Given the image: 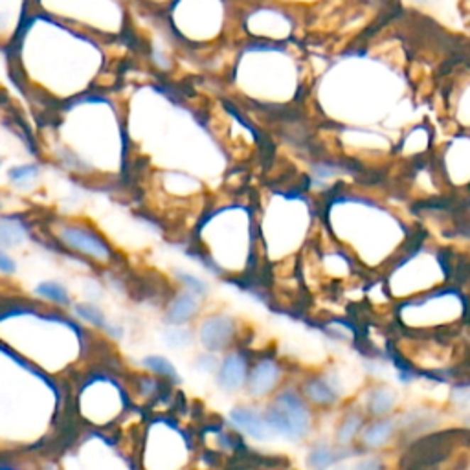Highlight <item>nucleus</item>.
<instances>
[{"mask_svg": "<svg viewBox=\"0 0 470 470\" xmlns=\"http://www.w3.org/2000/svg\"><path fill=\"white\" fill-rule=\"evenodd\" d=\"M111 45L33 11L8 53L21 76L84 84L103 70Z\"/></svg>", "mask_w": 470, "mask_h": 470, "instance_id": "f257e3e1", "label": "nucleus"}, {"mask_svg": "<svg viewBox=\"0 0 470 470\" xmlns=\"http://www.w3.org/2000/svg\"><path fill=\"white\" fill-rule=\"evenodd\" d=\"M160 18L180 45L212 48L239 33V0H173Z\"/></svg>", "mask_w": 470, "mask_h": 470, "instance_id": "f03ea898", "label": "nucleus"}, {"mask_svg": "<svg viewBox=\"0 0 470 470\" xmlns=\"http://www.w3.org/2000/svg\"><path fill=\"white\" fill-rule=\"evenodd\" d=\"M33 8L105 43L124 40L133 26L131 0H33Z\"/></svg>", "mask_w": 470, "mask_h": 470, "instance_id": "7ed1b4c3", "label": "nucleus"}, {"mask_svg": "<svg viewBox=\"0 0 470 470\" xmlns=\"http://www.w3.org/2000/svg\"><path fill=\"white\" fill-rule=\"evenodd\" d=\"M293 9L272 2H241L237 28L248 40L285 43L294 31Z\"/></svg>", "mask_w": 470, "mask_h": 470, "instance_id": "20e7f679", "label": "nucleus"}, {"mask_svg": "<svg viewBox=\"0 0 470 470\" xmlns=\"http://www.w3.org/2000/svg\"><path fill=\"white\" fill-rule=\"evenodd\" d=\"M265 417L272 430L293 441L302 439L303 435L309 432V428H311L309 406L293 390L278 395L272 400L270 406H268V412H266Z\"/></svg>", "mask_w": 470, "mask_h": 470, "instance_id": "39448f33", "label": "nucleus"}, {"mask_svg": "<svg viewBox=\"0 0 470 470\" xmlns=\"http://www.w3.org/2000/svg\"><path fill=\"white\" fill-rule=\"evenodd\" d=\"M33 11V0H0V48L13 45Z\"/></svg>", "mask_w": 470, "mask_h": 470, "instance_id": "423d86ee", "label": "nucleus"}, {"mask_svg": "<svg viewBox=\"0 0 470 470\" xmlns=\"http://www.w3.org/2000/svg\"><path fill=\"white\" fill-rule=\"evenodd\" d=\"M62 241L72 246V248L80 250L83 253H89L92 258L98 259H105L111 256V250L99 239L98 235L90 234L87 230H81V228H67V230L62 231Z\"/></svg>", "mask_w": 470, "mask_h": 470, "instance_id": "0eeeda50", "label": "nucleus"}, {"mask_svg": "<svg viewBox=\"0 0 470 470\" xmlns=\"http://www.w3.org/2000/svg\"><path fill=\"white\" fill-rule=\"evenodd\" d=\"M234 334V324L224 316H215L200 327V340L212 351L224 347Z\"/></svg>", "mask_w": 470, "mask_h": 470, "instance_id": "6e6552de", "label": "nucleus"}, {"mask_svg": "<svg viewBox=\"0 0 470 470\" xmlns=\"http://www.w3.org/2000/svg\"><path fill=\"white\" fill-rule=\"evenodd\" d=\"M397 422L393 419L386 417H375L369 425H364L362 432H360V441L366 448H381L393 437L395 430H397Z\"/></svg>", "mask_w": 470, "mask_h": 470, "instance_id": "1a4fd4ad", "label": "nucleus"}, {"mask_svg": "<svg viewBox=\"0 0 470 470\" xmlns=\"http://www.w3.org/2000/svg\"><path fill=\"white\" fill-rule=\"evenodd\" d=\"M231 421L237 428L248 434L253 439H266L270 435V425L266 421V417L259 415L258 412L248 408H239L231 412Z\"/></svg>", "mask_w": 470, "mask_h": 470, "instance_id": "9d476101", "label": "nucleus"}, {"mask_svg": "<svg viewBox=\"0 0 470 470\" xmlns=\"http://www.w3.org/2000/svg\"><path fill=\"white\" fill-rule=\"evenodd\" d=\"M395 403H397V395L390 388H373L366 397V413H369L371 417H386L393 412Z\"/></svg>", "mask_w": 470, "mask_h": 470, "instance_id": "9b49d317", "label": "nucleus"}, {"mask_svg": "<svg viewBox=\"0 0 470 470\" xmlns=\"http://www.w3.org/2000/svg\"><path fill=\"white\" fill-rule=\"evenodd\" d=\"M280 377V368L272 360H263L261 364L256 366L250 378V390L253 395H265L275 386Z\"/></svg>", "mask_w": 470, "mask_h": 470, "instance_id": "f8f14e48", "label": "nucleus"}, {"mask_svg": "<svg viewBox=\"0 0 470 470\" xmlns=\"http://www.w3.org/2000/svg\"><path fill=\"white\" fill-rule=\"evenodd\" d=\"M305 397L318 406H331L338 400V391L329 378L315 377L305 382Z\"/></svg>", "mask_w": 470, "mask_h": 470, "instance_id": "ddd939ff", "label": "nucleus"}, {"mask_svg": "<svg viewBox=\"0 0 470 470\" xmlns=\"http://www.w3.org/2000/svg\"><path fill=\"white\" fill-rule=\"evenodd\" d=\"M246 377V364L239 355H230L221 368V384L226 390H237Z\"/></svg>", "mask_w": 470, "mask_h": 470, "instance_id": "4468645a", "label": "nucleus"}, {"mask_svg": "<svg viewBox=\"0 0 470 470\" xmlns=\"http://www.w3.org/2000/svg\"><path fill=\"white\" fill-rule=\"evenodd\" d=\"M364 428V415L360 412H349L337 428V441L340 447H349L356 435Z\"/></svg>", "mask_w": 470, "mask_h": 470, "instance_id": "2eb2a0df", "label": "nucleus"}, {"mask_svg": "<svg viewBox=\"0 0 470 470\" xmlns=\"http://www.w3.org/2000/svg\"><path fill=\"white\" fill-rule=\"evenodd\" d=\"M195 311L197 303L195 300H193V296H191V294H182V296H178L177 300L171 303V307H169L168 319L173 325H182L186 324L191 316L195 315Z\"/></svg>", "mask_w": 470, "mask_h": 470, "instance_id": "dca6fc26", "label": "nucleus"}, {"mask_svg": "<svg viewBox=\"0 0 470 470\" xmlns=\"http://www.w3.org/2000/svg\"><path fill=\"white\" fill-rule=\"evenodd\" d=\"M334 461H338V450L324 443L315 444L311 452H309V457H307V463L315 466V469H327Z\"/></svg>", "mask_w": 470, "mask_h": 470, "instance_id": "f3484780", "label": "nucleus"}, {"mask_svg": "<svg viewBox=\"0 0 470 470\" xmlns=\"http://www.w3.org/2000/svg\"><path fill=\"white\" fill-rule=\"evenodd\" d=\"M37 293H39L40 296L48 297V300H52V302H55V303H62V305L70 303V297H68L67 290H65V288H62L59 283H55V281H46V283H40L39 287H37Z\"/></svg>", "mask_w": 470, "mask_h": 470, "instance_id": "a211bd4d", "label": "nucleus"}, {"mask_svg": "<svg viewBox=\"0 0 470 470\" xmlns=\"http://www.w3.org/2000/svg\"><path fill=\"white\" fill-rule=\"evenodd\" d=\"M24 237L23 226L15 221H0V243L15 244Z\"/></svg>", "mask_w": 470, "mask_h": 470, "instance_id": "6ab92c4d", "label": "nucleus"}, {"mask_svg": "<svg viewBox=\"0 0 470 470\" xmlns=\"http://www.w3.org/2000/svg\"><path fill=\"white\" fill-rule=\"evenodd\" d=\"M131 2H133L134 9H140L153 17H160L171 6L173 0H131Z\"/></svg>", "mask_w": 470, "mask_h": 470, "instance_id": "aec40b11", "label": "nucleus"}, {"mask_svg": "<svg viewBox=\"0 0 470 470\" xmlns=\"http://www.w3.org/2000/svg\"><path fill=\"white\" fill-rule=\"evenodd\" d=\"M146 366H149V369H153V371L158 373V375H164V377L178 381L177 373H175V368L171 366V362H168V360L162 359V356H149V359L146 360Z\"/></svg>", "mask_w": 470, "mask_h": 470, "instance_id": "412c9836", "label": "nucleus"}, {"mask_svg": "<svg viewBox=\"0 0 470 470\" xmlns=\"http://www.w3.org/2000/svg\"><path fill=\"white\" fill-rule=\"evenodd\" d=\"M77 315H80L83 319H89L90 324L94 325H103V322H105L102 311L94 305H80L77 307Z\"/></svg>", "mask_w": 470, "mask_h": 470, "instance_id": "4be33fe9", "label": "nucleus"}, {"mask_svg": "<svg viewBox=\"0 0 470 470\" xmlns=\"http://www.w3.org/2000/svg\"><path fill=\"white\" fill-rule=\"evenodd\" d=\"M33 177H37V165H18L9 171V178L15 182H24Z\"/></svg>", "mask_w": 470, "mask_h": 470, "instance_id": "5701e85b", "label": "nucleus"}, {"mask_svg": "<svg viewBox=\"0 0 470 470\" xmlns=\"http://www.w3.org/2000/svg\"><path fill=\"white\" fill-rule=\"evenodd\" d=\"M165 340H168L169 346L173 347L184 346V344L190 341V333H187V331H182V329H178V331H169V333H165Z\"/></svg>", "mask_w": 470, "mask_h": 470, "instance_id": "b1692460", "label": "nucleus"}, {"mask_svg": "<svg viewBox=\"0 0 470 470\" xmlns=\"http://www.w3.org/2000/svg\"><path fill=\"white\" fill-rule=\"evenodd\" d=\"M182 281L186 285H190L191 288H193V293H197V294L206 293V285L202 283V281H200V280H197V278H193V275L182 274Z\"/></svg>", "mask_w": 470, "mask_h": 470, "instance_id": "393cba45", "label": "nucleus"}, {"mask_svg": "<svg viewBox=\"0 0 470 470\" xmlns=\"http://www.w3.org/2000/svg\"><path fill=\"white\" fill-rule=\"evenodd\" d=\"M241 2H272V4H280L288 9H294V6L300 4V2H305V0H241Z\"/></svg>", "mask_w": 470, "mask_h": 470, "instance_id": "a878e982", "label": "nucleus"}, {"mask_svg": "<svg viewBox=\"0 0 470 470\" xmlns=\"http://www.w3.org/2000/svg\"><path fill=\"white\" fill-rule=\"evenodd\" d=\"M0 270L2 272H13L15 270V263L13 259L6 256L2 250H0Z\"/></svg>", "mask_w": 470, "mask_h": 470, "instance_id": "bb28decb", "label": "nucleus"}, {"mask_svg": "<svg viewBox=\"0 0 470 470\" xmlns=\"http://www.w3.org/2000/svg\"><path fill=\"white\" fill-rule=\"evenodd\" d=\"M373 466H381V463H373V461H368V459H364V461L359 465V469H373Z\"/></svg>", "mask_w": 470, "mask_h": 470, "instance_id": "cd10ccee", "label": "nucleus"}]
</instances>
